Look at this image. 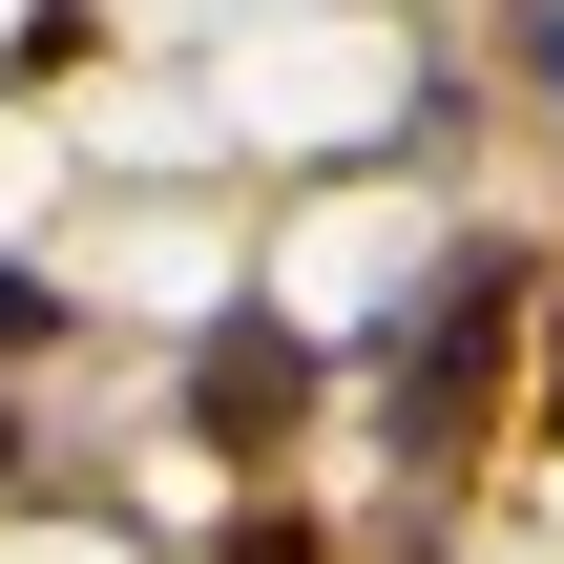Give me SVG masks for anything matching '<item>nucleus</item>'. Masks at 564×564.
<instances>
[{
  "label": "nucleus",
  "mask_w": 564,
  "mask_h": 564,
  "mask_svg": "<svg viewBox=\"0 0 564 564\" xmlns=\"http://www.w3.org/2000/svg\"><path fill=\"white\" fill-rule=\"evenodd\" d=\"M188 419H209L230 460H272V440L314 419V335H293V314H209V356H188Z\"/></svg>",
  "instance_id": "2"
},
{
  "label": "nucleus",
  "mask_w": 564,
  "mask_h": 564,
  "mask_svg": "<svg viewBox=\"0 0 564 564\" xmlns=\"http://www.w3.org/2000/svg\"><path fill=\"white\" fill-rule=\"evenodd\" d=\"M209 564H335V544H314L293 502H251V523H230V544H209Z\"/></svg>",
  "instance_id": "3"
},
{
  "label": "nucleus",
  "mask_w": 564,
  "mask_h": 564,
  "mask_svg": "<svg viewBox=\"0 0 564 564\" xmlns=\"http://www.w3.org/2000/svg\"><path fill=\"white\" fill-rule=\"evenodd\" d=\"M544 419H564V293H544Z\"/></svg>",
  "instance_id": "5"
},
{
  "label": "nucleus",
  "mask_w": 564,
  "mask_h": 564,
  "mask_svg": "<svg viewBox=\"0 0 564 564\" xmlns=\"http://www.w3.org/2000/svg\"><path fill=\"white\" fill-rule=\"evenodd\" d=\"M42 335H63V293H42V272H0V356H42Z\"/></svg>",
  "instance_id": "4"
},
{
  "label": "nucleus",
  "mask_w": 564,
  "mask_h": 564,
  "mask_svg": "<svg viewBox=\"0 0 564 564\" xmlns=\"http://www.w3.org/2000/svg\"><path fill=\"white\" fill-rule=\"evenodd\" d=\"M544 84H564V21H544Z\"/></svg>",
  "instance_id": "6"
},
{
  "label": "nucleus",
  "mask_w": 564,
  "mask_h": 564,
  "mask_svg": "<svg viewBox=\"0 0 564 564\" xmlns=\"http://www.w3.org/2000/svg\"><path fill=\"white\" fill-rule=\"evenodd\" d=\"M523 314H544V293H523V251H440V272H419L398 377H377L398 481H460V460H481V419H502V335H523Z\"/></svg>",
  "instance_id": "1"
}]
</instances>
